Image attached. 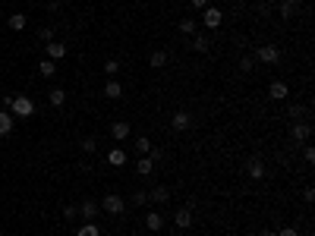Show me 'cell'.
Masks as SVG:
<instances>
[{
    "label": "cell",
    "instance_id": "e575fe53",
    "mask_svg": "<svg viewBox=\"0 0 315 236\" xmlns=\"http://www.w3.org/2000/svg\"><path fill=\"white\" fill-rule=\"evenodd\" d=\"M76 214H79V208H76V205H66V208H63V217H66V221H73Z\"/></svg>",
    "mask_w": 315,
    "mask_h": 236
},
{
    "label": "cell",
    "instance_id": "7a4b0ae2",
    "mask_svg": "<svg viewBox=\"0 0 315 236\" xmlns=\"http://www.w3.org/2000/svg\"><path fill=\"white\" fill-rule=\"evenodd\" d=\"M255 60H259V63H268V66L280 63V47H277V44H259V50H255Z\"/></svg>",
    "mask_w": 315,
    "mask_h": 236
},
{
    "label": "cell",
    "instance_id": "1f68e13d",
    "mask_svg": "<svg viewBox=\"0 0 315 236\" xmlns=\"http://www.w3.org/2000/svg\"><path fill=\"white\" fill-rule=\"evenodd\" d=\"M180 32L183 35H195V19H180Z\"/></svg>",
    "mask_w": 315,
    "mask_h": 236
},
{
    "label": "cell",
    "instance_id": "52a82bcc",
    "mask_svg": "<svg viewBox=\"0 0 315 236\" xmlns=\"http://www.w3.org/2000/svg\"><path fill=\"white\" fill-rule=\"evenodd\" d=\"M174 224L180 227V230H189V227L195 224V214H192V208H189V205H183L180 211L174 214Z\"/></svg>",
    "mask_w": 315,
    "mask_h": 236
},
{
    "label": "cell",
    "instance_id": "7402d4cb",
    "mask_svg": "<svg viewBox=\"0 0 315 236\" xmlns=\"http://www.w3.org/2000/svg\"><path fill=\"white\" fill-rule=\"evenodd\" d=\"M38 73L45 76V79H54V76H57V63L54 60H41L38 63Z\"/></svg>",
    "mask_w": 315,
    "mask_h": 236
},
{
    "label": "cell",
    "instance_id": "6da1fadb",
    "mask_svg": "<svg viewBox=\"0 0 315 236\" xmlns=\"http://www.w3.org/2000/svg\"><path fill=\"white\" fill-rule=\"evenodd\" d=\"M3 104L10 107V114H13V117H19V120H29V117L35 114V101H32L29 95H16V98H6Z\"/></svg>",
    "mask_w": 315,
    "mask_h": 236
},
{
    "label": "cell",
    "instance_id": "484cf974",
    "mask_svg": "<svg viewBox=\"0 0 315 236\" xmlns=\"http://www.w3.org/2000/svg\"><path fill=\"white\" fill-rule=\"evenodd\" d=\"M133 145H135V151H139V155H142V157H145V155H148V151H151V139H148V136H139V139H135V142H133Z\"/></svg>",
    "mask_w": 315,
    "mask_h": 236
},
{
    "label": "cell",
    "instance_id": "8d00e7d4",
    "mask_svg": "<svg viewBox=\"0 0 315 236\" xmlns=\"http://www.w3.org/2000/svg\"><path fill=\"white\" fill-rule=\"evenodd\" d=\"M277 236H300V230H296V227H284Z\"/></svg>",
    "mask_w": 315,
    "mask_h": 236
},
{
    "label": "cell",
    "instance_id": "2e32d148",
    "mask_svg": "<svg viewBox=\"0 0 315 236\" xmlns=\"http://www.w3.org/2000/svg\"><path fill=\"white\" fill-rule=\"evenodd\" d=\"M104 98H110V101H117V98H123V85L117 79H110L107 85H104Z\"/></svg>",
    "mask_w": 315,
    "mask_h": 236
},
{
    "label": "cell",
    "instance_id": "836d02e7",
    "mask_svg": "<svg viewBox=\"0 0 315 236\" xmlns=\"http://www.w3.org/2000/svg\"><path fill=\"white\" fill-rule=\"evenodd\" d=\"M240 70H243V73H252V70H255V57H243V60H240Z\"/></svg>",
    "mask_w": 315,
    "mask_h": 236
},
{
    "label": "cell",
    "instance_id": "d6a6232c",
    "mask_svg": "<svg viewBox=\"0 0 315 236\" xmlns=\"http://www.w3.org/2000/svg\"><path fill=\"white\" fill-rule=\"evenodd\" d=\"M148 157H151V164H161V161H164V151H161V148H155V145H151V151H148Z\"/></svg>",
    "mask_w": 315,
    "mask_h": 236
},
{
    "label": "cell",
    "instance_id": "e0dca14e",
    "mask_svg": "<svg viewBox=\"0 0 315 236\" xmlns=\"http://www.w3.org/2000/svg\"><path fill=\"white\" fill-rule=\"evenodd\" d=\"M6 25H10L13 32H22L25 25H29V16H25V13H13L10 19H6Z\"/></svg>",
    "mask_w": 315,
    "mask_h": 236
},
{
    "label": "cell",
    "instance_id": "4dcf8cb0",
    "mask_svg": "<svg viewBox=\"0 0 315 236\" xmlns=\"http://www.w3.org/2000/svg\"><path fill=\"white\" fill-rule=\"evenodd\" d=\"M104 73L110 76V79H117V73H120V63H117V60H104Z\"/></svg>",
    "mask_w": 315,
    "mask_h": 236
},
{
    "label": "cell",
    "instance_id": "ba28073f",
    "mask_svg": "<svg viewBox=\"0 0 315 236\" xmlns=\"http://www.w3.org/2000/svg\"><path fill=\"white\" fill-rule=\"evenodd\" d=\"M202 22H205L208 29H221V22H224V13H221L218 6H205V13H202Z\"/></svg>",
    "mask_w": 315,
    "mask_h": 236
},
{
    "label": "cell",
    "instance_id": "60d3db41",
    "mask_svg": "<svg viewBox=\"0 0 315 236\" xmlns=\"http://www.w3.org/2000/svg\"><path fill=\"white\" fill-rule=\"evenodd\" d=\"M0 236H6V233H3V230H0Z\"/></svg>",
    "mask_w": 315,
    "mask_h": 236
},
{
    "label": "cell",
    "instance_id": "9c48e42d",
    "mask_svg": "<svg viewBox=\"0 0 315 236\" xmlns=\"http://www.w3.org/2000/svg\"><path fill=\"white\" fill-rule=\"evenodd\" d=\"M287 95H290V88H287V82L274 79V82H271V85H268V98H271V101H284Z\"/></svg>",
    "mask_w": 315,
    "mask_h": 236
},
{
    "label": "cell",
    "instance_id": "8fae6325",
    "mask_svg": "<svg viewBox=\"0 0 315 236\" xmlns=\"http://www.w3.org/2000/svg\"><path fill=\"white\" fill-rule=\"evenodd\" d=\"M130 132H133V126L126 123V120H117L114 126H110V136H114L117 142H126V139H130Z\"/></svg>",
    "mask_w": 315,
    "mask_h": 236
},
{
    "label": "cell",
    "instance_id": "d590c367",
    "mask_svg": "<svg viewBox=\"0 0 315 236\" xmlns=\"http://www.w3.org/2000/svg\"><path fill=\"white\" fill-rule=\"evenodd\" d=\"M303 157H306V164H312V161H315V148H309V145H306V151H303Z\"/></svg>",
    "mask_w": 315,
    "mask_h": 236
},
{
    "label": "cell",
    "instance_id": "9a60e30c",
    "mask_svg": "<svg viewBox=\"0 0 315 236\" xmlns=\"http://www.w3.org/2000/svg\"><path fill=\"white\" fill-rule=\"evenodd\" d=\"M107 164H110V167H123V164H126V151H123V148H110V151H107Z\"/></svg>",
    "mask_w": 315,
    "mask_h": 236
},
{
    "label": "cell",
    "instance_id": "4316f807",
    "mask_svg": "<svg viewBox=\"0 0 315 236\" xmlns=\"http://www.w3.org/2000/svg\"><path fill=\"white\" fill-rule=\"evenodd\" d=\"M79 148L85 151V155H95V151H98V142H95V139H91V136H85V139L79 142Z\"/></svg>",
    "mask_w": 315,
    "mask_h": 236
},
{
    "label": "cell",
    "instance_id": "f35d334b",
    "mask_svg": "<svg viewBox=\"0 0 315 236\" xmlns=\"http://www.w3.org/2000/svg\"><path fill=\"white\" fill-rule=\"evenodd\" d=\"M189 3L195 6V10H205V6H208V0H189Z\"/></svg>",
    "mask_w": 315,
    "mask_h": 236
},
{
    "label": "cell",
    "instance_id": "b9f144b4",
    "mask_svg": "<svg viewBox=\"0 0 315 236\" xmlns=\"http://www.w3.org/2000/svg\"><path fill=\"white\" fill-rule=\"evenodd\" d=\"M0 101H3V98H0Z\"/></svg>",
    "mask_w": 315,
    "mask_h": 236
},
{
    "label": "cell",
    "instance_id": "603a6c76",
    "mask_svg": "<svg viewBox=\"0 0 315 236\" xmlns=\"http://www.w3.org/2000/svg\"><path fill=\"white\" fill-rule=\"evenodd\" d=\"M135 173H139V176H151V173H155V164H151V157H142V161L135 164Z\"/></svg>",
    "mask_w": 315,
    "mask_h": 236
},
{
    "label": "cell",
    "instance_id": "7c38bea8",
    "mask_svg": "<svg viewBox=\"0 0 315 236\" xmlns=\"http://www.w3.org/2000/svg\"><path fill=\"white\" fill-rule=\"evenodd\" d=\"M79 214H82V221H95V217H98V205L91 198H85L79 205Z\"/></svg>",
    "mask_w": 315,
    "mask_h": 236
},
{
    "label": "cell",
    "instance_id": "8992f818",
    "mask_svg": "<svg viewBox=\"0 0 315 236\" xmlns=\"http://www.w3.org/2000/svg\"><path fill=\"white\" fill-rule=\"evenodd\" d=\"M309 136H312V126L306 123V120H296V123H293V129H290V139L303 145V142H309Z\"/></svg>",
    "mask_w": 315,
    "mask_h": 236
},
{
    "label": "cell",
    "instance_id": "277c9868",
    "mask_svg": "<svg viewBox=\"0 0 315 236\" xmlns=\"http://www.w3.org/2000/svg\"><path fill=\"white\" fill-rule=\"evenodd\" d=\"M192 126V114L189 111H174V117H170V129L174 132H186Z\"/></svg>",
    "mask_w": 315,
    "mask_h": 236
},
{
    "label": "cell",
    "instance_id": "d6986e66",
    "mask_svg": "<svg viewBox=\"0 0 315 236\" xmlns=\"http://www.w3.org/2000/svg\"><path fill=\"white\" fill-rule=\"evenodd\" d=\"M208 47H211V38L208 35H195L192 38V50H195V54H208Z\"/></svg>",
    "mask_w": 315,
    "mask_h": 236
},
{
    "label": "cell",
    "instance_id": "5bb4252c",
    "mask_svg": "<svg viewBox=\"0 0 315 236\" xmlns=\"http://www.w3.org/2000/svg\"><path fill=\"white\" fill-rule=\"evenodd\" d=\"M148 201H158V205H164V201H170V189L167 186H155L148 192Z\"/></svg>",
    "mask_w": 315,
    "mask_h": 236
},
{
    "label": "cell",
    "instance_id": "ac0fdd59",
    "mask_svg": "<svg viewBox=\"0 0 315 236\" xmlns=\"http://www.w3.org/2000/svg\"><path fill=\"white\" fill-rule=\"evenodd\" d=\"M13 114L10 111H0V136H10V132H13Z\"/></svg>",
    "mask_w": 315,
    "mask_h": 236
},
{
    "label": "cell",
    "instance_id": "f1b7e54d",
    "mask_svg": "<svg viewBox=\"0 0 315 236\" xmlns=\"http://www.w3.org/2000/svg\"><path fill=\"white\" fill-rule=\"evenodd\" d=\"M38 38L45 41V44H47V41H54V25H41V29H38Z\"/></svg>",
    "mask_w": 315,
    "mask_h": 236
},
{
    "label": "cell",
    "instance_id": "f546056e",
    "mask_svg": "<svg viewBox=\"0 0 315 236\" xmlns=\"http://www.w3.org/2000/svg\"><path fill=\"white\" fill-rule=\"evenodd\" d=\"M133 205H135V208H142V205H148V192H145V189H139V192H133Z\"/></svg>",
    "mask_w": 315,
    "mask_h": 236
},
{
    "label": "cell",
    "instance_id": "74e56055",
    "mask_svg": "<svg viewBox=\"0 0 315 236\" xmlns=\"http://www.w3.org/2000/svg\"><path fill=\"white\" fill-rule=\"evenodd\" d=\"M312 198H315V189L306 186V189H303V201H312Z\"/></svg>",
    "mask_w": 315,
    "mask_h": 236
},
{
    "label": "cell",
    "instance_id": "83f0119b",
    "mask_svg": "<svg viewBox=\"0 0 315 236\" xmlns=\"http://www.w3.org/2000/svg\"><path fill=\"white\" fill-rule=\"evenodd\" d=\"M287 114H290V120L296 123V120H303V117H306V107L303 104H290V111H287Z\"/></svg>",
    "mask_w": 315,
    "mask_h": 236
},
{
    "label": "cell",
    "instance_id": "3957f363",
    "mask_svg": "<svg viewBox=\"0 0 315 236\" xmlns=\"http://www.w3.org/2000/svg\"><path fill=\"white\" fill-rule=\"evenodd\" d=\"M101 208H104L107 214H114V217H117V214H123V211H126V201H123L120 196H114V192H110V196L101 198Z\"/></svg>",
    "mask_w": 315,
    "mask_h": 236
},
{
    "label": "cell",
    "instance_id": "d4e9b609",
    "mask_svg": "<svg viewBox=\"0 0 315 236\" xmlns=\"http://www.w3.org/2000/svg\"><path fill=\"white\" fill-rule=\"evenodd\" d=\"M148 63H151V70H161V66H167V54L164 50H155V54L148 57Z\"/></svg>",
    "mask_w": 315,
    "mask_h": 236
},
{
    "label": "cell",
    "instance_id": "ffe728a7",
    "mask_svg": "<svg viewBox=\"0 0 315 236\" xmlns=\"http://www.w3.org/2000/svg\"><path fill=\"white\" fill-rule=\"evenodd\" d=\"M76 236H101V227L95 221H85L79 230H76Z\"/></svg>",
    "mask_w": 315,
    "mask_h": 236
},
{
    "label": "cell",
    "instance_id": "ab89813d",
    "mask_svg": "<svg viewBox=\"0 0 315 236\" xmlns=\"http://www.w3.org/2000/svg\"><path fill=\"white\" fill-rule=\"evenodd\" d=\"M262 236H277V233L274 230H262Z\"/></svg>",
    "mask_w": 315,
    "mask_h": 236
},
{
    "label": "cell",
    "instance_id": "44dd1931",
    "mask_svg": "<svg viewBox=\"0 0 315 236\" xmlns=\"http://www.w3.org/2000/svg\"><path fill=\"white\" fill-rule=\"evenodd\" d=\"M47 101H50L54 107H63V104H66V91H63V88H50V91H47Z\"/></svg>",
    "mask_w": 315,
    "mask_h": 236
},
{
    "label": "cell",
    "instance_id": "cb8c5ba5",
    "mask_svg": "<svg viewBox=\"0 0 315 236\" xmlns=\"http://www.w3.org/2000/svg\"><path fill=\"white\" fill-rule=\"evenodd\" d=\"M296 13V0H280V19H293Z\"/></svg>",
    "mask_w": 315,
    "mask_h": 236
},
{
    "label": "cell",
    "instance_id": "30bf717a",
    "mask_svg": "<svg viewBox=\"0 0 315 236\" xmlns=\"http://www.w3.org/2000/svg\"><path fill=\"white\" fill-rule=\"evenodd\" d=\"M45 50H47V60H60V57H66V54H70V47H66V44H60V41H47V44H45Z\"/></svg>",
    "mask_w": 315,
    "mask_h": 236
},
{
    "label": "cell",
    "instance_id": "5b68a950",
    "mask_svg": "<svg viewBox=\"0 0 315 236\" xmlns=\"http://www.w3.org/2000/svg\"><path fill=\"white\" fill-rule=\"evenodd\" d=\"M246 176H249V180H262V176H265V161H262V157H246Z\"/></svg>",
    "mask_w": 315,
    "mask_h": 236
},
{
    "label": "cell",
    "instance_id": "4fadbf2b",
    "mask_svg": "<svg viewBox=\"0 0 315 236\" xmlns=\"http://www.w3.org/2000/svg\"><path fill=\"white\" fill-rule=\"evenodd\" d=\"M145 227H148L151 233H158L161 227H164V214H161V211H148L145 214Z\"/></svg>",
    "mask_w": 315,
    "mask_h": 236
}]
</instances>
